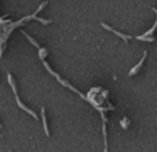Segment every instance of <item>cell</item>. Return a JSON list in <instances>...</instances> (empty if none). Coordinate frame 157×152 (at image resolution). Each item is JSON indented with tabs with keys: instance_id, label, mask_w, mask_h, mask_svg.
Returning a JSON list of instances; mask_svg holds the SVG:
<instances>
[{
	"instance_id": "6da1fadb",
	"label": "cell",
	"mask_w": 157,
	"mask_h": 152,
	"mask_svg": "<svg viewBox=\"0 0 157 152\" xmlns=\"http://www.w3.org/2000/svg\"><path fill=\"white\" fill-rule=\"evenodd\" d=\"M101 25H102V28H105V29H108V31H111L112 34H115V35H118V37H121L122 40H125V41H128V40L134 38V37H131V35H125V34H122V32H119V31H115L113 28H111L109 25H106V23H103V22H102Z\"/></svg>"
},
{
	"instance_id": "ba28073f",
	"label": "cell",
	"mask_w": 157,
	"mask_h": 152,
	"mask_svg": "<svg viewBox=\"0 0 157 152\" xmlns=\"http://www.w3.org/2000/svg\"><path fill=\"white\" fill-rule=\"evenodd\" d=\"M128 123H129V121L127 120V117H124V118H122V121H121V124H122V127H124V129H127V126H128Z\"/></svg>"
},
{
	"instance_id": "8992f818",
	"label": "cell",
	"mask_w": 157,
	"mask_h": 152,
	"mask_svg": "<svg viewBox=\"0 0 157 152\" xmlns=\"http://www.w3.org/2000/svg\"><path fill=\"white\" fill-rule=\"evenodd\" d=\"M137 40H141V41H148V42H153V41H154L153 37H144V35H138V37H137Z\"/></svg>"
},
{
	"instance_id": "5b68a950",
	"label": "cell",
	"mask_w": 157,
	"mask_h": 152,
	"mask_svg": "<svg viewBox=\"0 0 157 152\" xmlns=\"http://www.w3.org/2000/svg\"><path fill=\"white\" fill-rule=\"evenodd\" d=\"M22 35H25V37H26V38H28L29 41H31V42H32V44H34V47L39 48V44H38V42H36V41H35V40H34V38H32V37H31V35H29V34H28V32L22 31Z\"/></svg>"
},
{
	"instance_id": "9c48e42d",
	"label": "cell",
	"mask_w": 157,
	"mask_h": 152,
	"mask_svg": "<svg viewBox=\"0 0 157 152\" xmlns=\"http://www.w3.org/2000/svg\"><path fill=\"white\" fill-rule=\"evenodd\" d=\"M0 127H2V123H0Z\"/></svg>"
},
{
	"instance_id": "277c9868",
	"label": "cell",
	"mask_w": 157,
	"mask_h": 152,
	"mask_svg": "<svg viewBox=\"0 0 157 152\" xmlns=\"http://www.w3.org/2000/svg\"><path fill=\"white\" fill-rule=\"evenodd\" d=\"M41 117H42V124H44L45 135L50 136V130H48V123H47V116H45V108H42V110H41Z\"/></svg>"
},
{
	"instance_id": "7a4b0ae2",
	"label": "cell",
	"mask_w": 157,
	"mask_h": 152,
	"mask_svg": "<svg viewBox=\"0 0 157 152\" xmlns=\"http://www.w3.org/2000/svg\"><path fill=\"white\" fill-rule=\"evenodd\" d=\"M15 95H16V102H18V105H19V107L22 108V110H25V111H26V113H28V114H31V116H32V117L35 118V120H38V117H36V114H35V111H34V110H31V108H28V107H26V105L23 104V102L20 101V99H19L18 94H15Z\"/></svg>"
},
{
	"instance_id": "52a82bcc",
	"label": "cell",
	"mask_w": 157,
	"mask_h": 152,
	"mask_svg": "<svg viewBox=\"0 0 157 152\" xmlns=\"http://www.w3.org/2000/svg\"><path fill=\"white\" fill-rule=\"evenodd\" d=\"M38 50H39V59H41V60H44V59H45V56L48 54V51L45 50V48H42V47H39Z\"/></svg>"
},
{
	"instance_id": "3957f363",
	"label": "cell",
	"mask_w": 157,
	"mask_h": 152,
	"mask_svg": "<svg viewBox=\"0 0 157 152\" xmlns=\"http://www.w3.org/2000/svg\"><path fill=\"white\" fill-rule=\"evenodd\" d=\"M145 57H147V53H145V51H144V54H143V57H141V60H140V61H138V64H135V66H134V67H132V69H131V70H129V76L135 75V73L138 72V69H140V67H141V66H143V64H144V60H145Z\"/></svg>"
}]
</instances>
